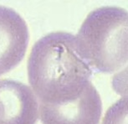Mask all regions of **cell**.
<instances>
[{
    "instance_id": "6",
    "label": "cell",
    "mask_w": 128,
    "mask_h": 124,
    "mask_svg": "<svg viewBox=\"0 0 128 124\" xmlns=\"http://www.w3.org/2000/svg\"><path fill=\"white\" fill-rule=\"evenodd\" d=\"M102 124H127V98L123 97L106 111Z\"/></svg>"
},
{
    "instance_id": "7",
    "label": "cell",
    "mask_w": 128,
    "mask_h": 124,
    "mask_svg": "<svg viewBox=\"0 0 128 124\" xmlns=\"http://www.w3.org/2000/svg\"><path fill=\"white\" fill-rule=\"evenodd\" d=\"M1 75H2V74H1V72H0V76H1Z\"/></svg>"
},
{
    "instance_id": "2",
    "label": "cell",
    "mask_w": 128,
    "mask_h": 124,
    "mask_svg": "<svg viewBox=\"0 0 128 124\" xmlns=\"http://www.w3.org/2000/svg\"><path fill=\"white\" fill-rule=\"evenodd\" d=\"M127 24V12L119 7H101L88 14L74 37L79 55L91 70L114 73L126 64Z\"/></svg>"
},
{
    "instance_id": "1",
    "label": "cell",
    "mask_w": 128,
    "mask_h": 124,
    "mask_svg": "<svg viewBox=\"0 0 128 124\" xmlns=\"http://www.w3.org/2000/svg\"><path fill=\"white\" fill-rule=\"evenodd\" d=\"M27 69L31 89L42 103L76 98L92 76V70L79 55L74 35L64 31L48 34L34 45Z\"/></svg>"
},
{
    "instance_id": "4",
    "label": "cell",
    "mask_w": 128,
    "mask_h": 124,
    "mask_svg": "<svg viewBox=\"0 0 128 124\" xmlns=\"http://www.w3.org/2000/svg\"><path fill=\"white\" fill-rule=\"evenodd\" d=\"M38 101L32 89L20 81H0V124H35Z\"/></svg>"
},
{
    "instance_id": "5",
    "label": "cell",
    "mask_w": 128,
    "mask_h": 124,
    "mask_svg": "<svg viewBox=\"0 0 128 124\" xmlns=\"http://www.w3.org/2000/svg\"><path fill=\"white\" fill-rule=\"evenodd\" d=\"M28 26L15 10L0 5V72L4 74L16 67L27 50Z\"/></svg>"
},
{
    "instance_id": "3",
    "label": "cell",
    "mask_w": 128,
    "mask_h": 124,
    "mask_svg": "<svg viewBox=\"0 0 128 124\" xmlns=\"http://www.w3.org/2000/svg\"><path fill=\"white\" fill-rule=\"evenodd\" d=\"M102 102L96 87L88 83L76 98L60 103L38 102L43 124H99Z\"/></svg>"
}]
</instances>
